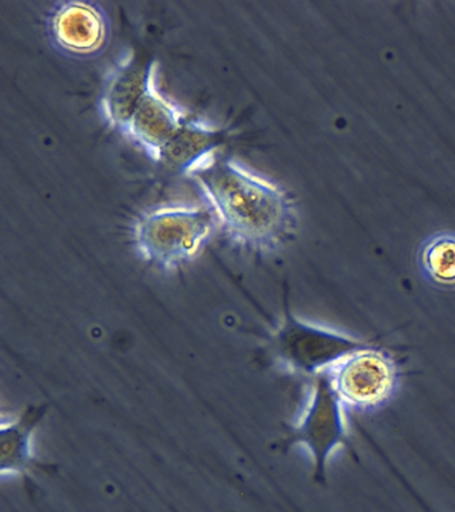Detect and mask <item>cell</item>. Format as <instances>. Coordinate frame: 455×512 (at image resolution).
<instances>
[{
	"mask_svg": "<svg viewBox=\"0 0 455 512\" xmlns=\"http://www.w3.org/2000/svg\"><path fill=\"white\" fill-rule=\"evenodd\" d=\"M190 178L235 246L254 254H271L294 238L297 208L273 179L237 159L219 156Z\"/></svg>",
	"mask_w": 455,
	"mask_h": 512,
	"instance_id": "cell-1",
	"label": "cell"
},
{
	"mask_svg": "<svg viewBox=\"0 0 455 512\" xmlns=\"http://www.w3.org/2000/svg\"><path fill=\"white\" fill-rule=\"evenodd\" d=\"M215 216L198 204H165L135 219L131 240L139 258L159 271H175L197 259L213 238Z\"/></svg>",
	"mask_w": 455,
	"mask_h": 512,
	"instance_id": "cell-2",
	"label": "cell"
},
{
	"mask_svg": "<svg viewBox=\"0 0 455 512\" xmlns=\"http://www.w3.org/2000/svg\"><path fill=\"white\" fill-rule=\"evenodd\" d=\"M266 342L267 351L282 370L313 378L353 352L374 344L298 318L287 299L282 318L267 334Z\"/></svg>",
	"mask_w": 455,
	"mask_h": 512,
	"instance_id": "cell-3",
	"label": "cell"
},
{
	"mask_svg": "<svg viewBox=\"0 0 455 512\" xmlns=\"http://www.w3.org/2000/svg\"><path fill=\"white\" fill-rule=\"evenodd\" d=\"M326 374L345 410L358 414L381 410L394 399L401 386L397 359L377 344L339 360Z\"/></svg>",
	"mask_w": 455,
	"mask_h": 512,
	"instance_id": "cell-4",
	"label": "cell"
},
{
	"mask_svg": "<svg viewBox=\"0 0 455 512\" xmlns=\"http://www.w3.org/2000/svg\"><path fill=\"white\" fill-rule=\"evenodd\" d=\"M345 411L326 371L314 376L305 410L298 422L290 427L282 446L286 450L299 446L309 452L315 482L326 483L331 456L346 446Z\"/></svg>",
	"mask_w": 455,
	"mask_h": 512,
	"instance_id": "cell-5",
	"label": "cell"
},
{
	"mask_svg": "<svg viewBox=\"0 0 455 512\" xmlns=\"http://www.w3.org/2000/svg\"><path fill=\"white\" fill-rule=\"evenodd\" d=\"M51 46L75 59L101 55L109 46L111 23L105 8L91 2L54 4L46 18Z\"/></svg>",
	"mask_w": 455,
	"mask_h": 512,
	"instance_id": "cell-6",
	"label": "cell"
},
{
	"mask_svg": "<svg viewBox=\"0 0 455 512\" xmlns=\"http://www.w3.org/2000/svg\"><path fill=\"white\" fill-rule=\"evenodd\" d=\"M159 72L161 64L157 60L143 64L131 48L119 54L106 72L99 95V114L106 126L125 135L134 112Z\"/></svg>",
	"mask_w": 455,
	"mask_h": 512,
	"instance_id": "cell-7",
	"label": "cell"
},
{
	"mask_svg": "<svg viewBox=\"0 0 455 512\" xmlns=\"http://www.w3.org/2000/svg\"><path fill=\"white\" fill-rule=\"evenodd\" d=\"M187 119L189 111L163 94L158 75L134 112L125 136L141 147L149 158L158 162L163 148Z\"/></svg>",
	"mask_w": 455,
	"mask_h": 512,
	"instance_id": "cell-8",
	"label": "cell"
},
{
	"mask_svg": "<svg viewBox=\"0 0 455 512\" xmlns=\"http://www.w3.org/2000/svg\"><path fill=\"white\" fill-rule=\"evenodd\" d=\"M225 139L223 128L215 126L210 120L189 118L163 148L158 162L185 175H194L218 158L219 148Z\"/></svg>",
	"mask_w": 455,
	"mask_h": 512,
	"instance_id": "cell-9",
	"label": "cell"
},
{
	"mask_svg": "<svg viewBox=\"0 0 455 512\" xmlns=\"http://www.w3.org/2000/svg\"><path fill=\"white\" fill-rule=\"evenodd\" d=\"M49 404H30L17 418L0 426V475L3 479L25 476L42 466L34 452V434L46 418Z\"/></svg>",
	"mask_w": 455,
	"mask_h": 512,
	"instance_id": "cell-10",
	"label": "cell"
},
{
	"mask_svg": "<svg viewBox=\"0 0 455 512\" xmlns=\"http://www.w3.org/2000/svg\"><path fill=\"white\" fill-rule=\"evenodd\" d=\"M418 268L423 278L435 287L455 288V232L430 235L419 246Z\"/></svg>",
	"mask_w": 455,
	"mask_h": 512,
	"instance_id": "cell-11",
	"label": "cell"
}]
</instances>
